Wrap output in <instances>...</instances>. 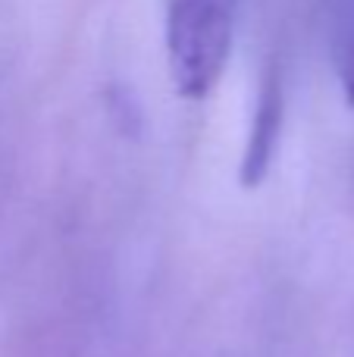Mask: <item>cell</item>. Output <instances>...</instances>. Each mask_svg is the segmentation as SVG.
Masks as SVG:
<instances>
[{
  "instance_id": "cell-1",
  "label": "cell",
  "mask_w": 354,
  "mask_h": 357,
  "mask_svg": "<svg viewBox=\"0 0 354 357\" xmlns=\"http://www.w3.org/2000/svg\"><path fill=\"white\" fill-rule=\"evenodd\" d=\"M232 50L229 0H173L167 13V60L182 98L201 100L217 88Z\"/></svg>"
},
{
  "instance_id": "cell-2",
  "label": "cell",
  "mask_w": 354,
  "mask_h": 357,
  "mask_svg": "<svg viewBox=\"0 0 354 357\" xmlns=\"http://www.w3.org/2000/svg\"><path fill=\"white\" fill-rule=\"evenodd\" d=\"M279 126H282V88H279V79L270 73L267 79H263L261 100H257L248 142H245L242 169H238L245 188H254V185L267 176L276 142H279Z\"/></svg>"
}]
</instances>
